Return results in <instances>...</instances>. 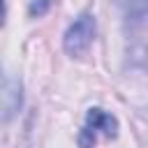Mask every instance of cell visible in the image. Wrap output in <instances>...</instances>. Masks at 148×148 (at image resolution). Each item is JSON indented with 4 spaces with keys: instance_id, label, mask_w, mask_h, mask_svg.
<instances>
[{
    "instance_id": "2",
    "label": "cell",
    "mask_w": 148,
    "mask_h": 148,
    "mask_svg": "<svg viewBox=\"0 0 148 148\" xmlns=\"http://www.w3.org/2000/svg\"><path fill=\"white\" fill-rule=\"evenodd\" d=\"M95 39V16L90 12H83L74 23L67 28L62 37V46L69 56H83Z\"/></svg>"
},
{
    "instance_id": "1",
    "label": "cell",
    "mask_w": 148,
    "mask_h": 148,
    "mask_svg": "<svg viewBox=\"0 0 148 148\" xmlns=\"http://www.w3.org/2000/svg\"><path fill=\"white\" fill-rule=\"evenodd\" d=\"M116 134H118V120L111 113H106L104 109L92 106L86 113V123H83L81 134H79V146L81 148H92L99 136L111 139Z\"/></svg>"
},
{
    "instance_id": "4",
    "label": "cell",
    "mask_w": 148,
    "mask_h": 148,
    "mask_svg": "<svg viewBox=\"0 0 148 148\" xmlns=\"http://www.w3.org/2000/svg\"><path fill=\"white\" fill-rule=\"evenodd\" d=\"M51 5H53V0H35L30 5V16H44Z\"/></svg>"
},
{
    "instance_id": "5",
    "label": "cell",
    "mask_w": 148,
    "mask_h": 148,
    "mask_svg": "<svg viewBox=\"0 0 148 148\" xmlns=\"http://www.w3.org/2000/svg\"><path fill=\"white\" fill-rule=\"evenodd\" d=\"M5 23V0H0V25Z\"/></svg>"
},
{
    "instance_id": "3",
    "label": "cell",
    "mask_w": 148,
    "mask_h": 148,
    "mask_svg": "<svg viewBox=\"0 0 148 148\" xmlns=\"http://www.w3.org/2000/svg\"><path fill=\"white\" fill-rule=\"evenodd\" d=\"M23 95H21V83L18 79L5 74V69L0 67V118L9 120L12 116H16V111L21 109Z\"/></svg>"
}]
</instances>
